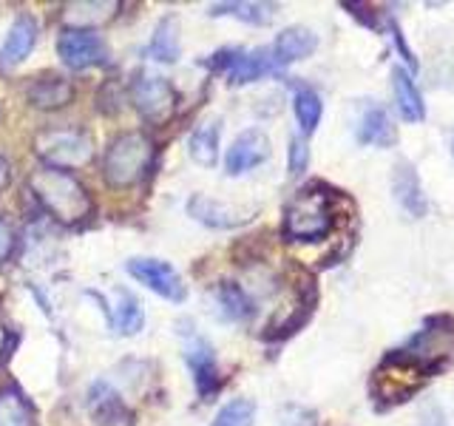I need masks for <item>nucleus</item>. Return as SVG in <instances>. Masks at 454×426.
Returning <instances> with one entry per match:
<instances>
[{"label":"nucleus","mask_w":454,"mask_h":426,"mask_svg":"<svg viewBox=\"0 0 454 426\" xmlns=\"http://www.w3.org/2000/svg\"><path fill=\"white\" fill-rule=\"evenodd\" d=\"M28 191L40 202V208L49 213L54 222H60L66 227L82 225L91 217V196L85 191V185L77 182L68 170H57V168H37L32 177H28Z\"/></svg>","instance_id":"obj_1"},{"label":"nucleus","mask_w":454,"mask_h":426,"mask_svg":"<svg viewBox=\"0 0 454 426\" xmlns=\"http://www.w3.org/2000/svg\"><path fill=\"white\" fill-rule=\"evenodd\" d=\"M335 225L333 196L324 188H304L284 210V236L293 241H321Z\"/></svg>","instance_id":"obj_2"},{"label":"nucleus","mask_w":454,"mask_h":426,"mask_svg":"<svg viewBox=\"0 0 454 426\" xmlns=\"http://www.w3.org/2000/svg\"><path fill=\"white\" fill-rule=\"evenodd\" d=\"M153 139L142 131H131L117 137L103 156V179L114 188H131L139 179H145L153 162Z\"/></svg>","instance_id":"obj_3"},{"label":"nucleus","mask_w":454,"mask_h":426,"mask_svg":"<svg viewBox=\"0 0 454 426\" xmlns=\"http://www.w3.org/2000/svg\"><path fill=\"white\" fill-rule=\"evenodd\" d=\"M397 359L418 367L423 375L437 373L440 367H446L454 355V319L434 316L426 321V327L406 341V347L395 350Z\"/></svg>","instance_id":"obj_4"},{"label":"nucleus","mask_w":454,"mask_h":426,"mask_svg":"<svg viewBox=\"0 0 454 426\" xmlns=\"http://www.w3.org/2000/svg\"><path fill=\"white\" fill-rule=\"evenodd\" d=\"M35 154L46 168L71 170L91 162L94 156V139L74 128H54V131H43L35 139Z\"/></svg>","instance_id":"obj_5"},{"label":"nucleus","mask_w":454,"mask_h":426,"mask_svg":"<svg viewBox=\"0 0 454 426\" xmlns=\"http://www.w3.org/2000/svg\"><path fill=\"white\" fill-rule=\"evenodd\" d=\"M210 68L222 71L236 85H245V83H255L264 75H273V71H278V63L273 60V51L270 49H253V51L222 49L210 57Z\"/></svg>","instance_id":"obj_6"},{"label":"nucleus","mask_w":454,"mask_h":426,"mask_svg":"<svg viewBox=\"0 0 454 426\" xmlns=\"http://www.w3.org/2000/svg\"><path fill=\"white\" fill-rule=\"evenodd\" d=\"M423 381H426V375L418 367L406 364L403 359H397V355L392 352V355H387V361H383V367L375 373L372 395L380 404L392 406V404L406 401L409 395H415Z\"/></svg>","instance_id":"obj_7"},{"label":"nucleus","mask_w":454,"mask_h":426,"mask_svg":"<svg viewBox=\"0 0 454 426\" xmlns=\"http://www.w3.org/2000/svg\"><path fill=\"white\" fill-rule=\"evenodd\" d=\"M131 99L139 117L151 125H165L176 111V91L165 77L139 75L131 85Z\"/></svg>","instance_id":"obj_8"},{"label":"nucleus","mask_w":454,"mask_h":426,"mask_svg":"<svg viewBox=\"0 0 454 426\" xmlns=\"http://www.w3.org/2000/svg\"><path fill=\"white\" fill-rule=\"evenodd\" d=\"M182 341H184V361H188L191 373H193V383L199 395L210 401L213 392L219 390V364H216V350L213 344L199 333H188L182 330Z\"/></svg>","instance_id":"obj_9"},{"label":"nucleus","mask_w":454,"mask_h":426,"mask_svg":"<svg viewBox=\"0 0 454 426\" xmlns=\"http://www.w3.org/2000/svg\"><path fill=\"white\" fill-rule=\"evenodd\" d=\"M125 270L131 273L139 284H145L156 296L168 298V302H184V281L174 267L162 259H128Z\"/></svg>","instance_id":"obj_10"},{"label":"nucleus","mask_w":454,"mask_h":426,"mask_svg":"<svg viewBox=\"0 0 454 426\" xmlns=\"http://www.w3.org/2000/svg\"><path fill=\"white\" fill-rule=\"evenodd\" d=\"M57 54L68 68H94L108 63V46L97 32H66L57 40Z\"/></svg>","instance_id":"obj_11"},{"label":"nucleus","mask_w":454,"mask_h":426,"mask_svg":"<svg viewBox=\"0 0 454 426\" xmlns=\"http://www.w3.org/2000/svg\"><path fill=\"white\" fill-rule=\"evenodd\" d=\"M85 409L97 426H134V412L108 381H94L85 395Z\"/></svg>","instance_id":"obj_12"},{"label":"nucleus","mask_w":454,"mask_h":426,"mask_svg":"<svg viewBox=\"0 0 454 426\" xmlns=\"http://www.w3.org/2000/svg\"><path fill=\"white\" fill-rule=\"evenodd\" d=\"M120 12V0H71V4H63L60 20L68 32H91V28L111 23Z\"/></svg>","instance_id":"obj_13"},{"label":"nucleus","mask_w":454,"mask_h":426,"mask_svg":"<svg viewBox=\"0 0 454 426\" xmlns=\"http://www.w3.org/2000/svg\"><path fill=\"white\" fill-rule=\"evenodd\" d=\"M267 156H270V139H267V134L259 131V128H250V131L239 134L233 139V146L227 148L224 170L231 177L247 174V170L259 168L267 160Z\"/></svg>","instance_id":"obj_14"},{"label":"nucleus","mask_w":454,"mask_h":426,"mask_svg":"<svg viewBox=\"0 0 454 426\" xmlns=\"http://www.w3.org/2000/svg\"><path fill=\"white\" fill-rule=\"evenodd\" d=\"M37 35H40L37 20L28 18V14H20V18L12 23L4 46H0V68H14L18 63H23L26 57L32 54Z\"/></svg>","instance_id":"obj_15"},{"label":"nucleus","mask_w":454,"mask_h":426,"mask_svg":"<svg viewBox=\"0 0 454 426\" xmlns=\"http://www.w3.org/2000/svg\"><path fill=\"white\" fill-rule=\"evenodd\" d=\"M316 46H318V37L312 35L307 26H290L276 37L270 51H273V60L281 68L293 60H304V57H309L312 51H316Z\"/></svg>","instance_id":"obj_16"},{"label":"nucleus","mask_w":454,"mask_h":426,"mask_svg":"<svg viewBox=\"0 0 454 426\" xmlns=\"http://www.w3.org/2000/svg\"><path fill=\"white\" fill-rule=\"evenodd\" d=\"M395 199H397V205L415 219L426 217V210H429V202H426V193L418 179V170L409 162H401L395 170Z\"/></svg>","instance_id":"obj_17"},{"label":"nucleus","mask_w":454,"mask_h":426,"mask_svg":"<svg viewBox=\"0 0 454 426\" xmlns=\"http://www.w3.org/2000/svg\"><path fill=\"white\" fill-rule=\"evenodd\" d=\"M28 103L40 111H57V108H66L71 99H74V85L68 80L60 77H51V80H37L28 85Z\"/></svg>","instance_id":"obj_18"},{"label":"nucleus","mask_w":454,"mask_h":426,"mask_svg":"<svg viewBox=\"0 0 454 426\" xmlns=\"http://www.w3.org/2000/svg\"><path fill=\"white\" fill-rule=\"evenodd\" d=\"M213 304H216V312L227 321H245L253 312V302L247 298V293L233 281H222L219 288H213Z\"/></svg>","instance_id":"obj_19"},{"label":"nucleus","mask_w":454,"mask_h":426,"mask_svg":"<svg viewBox=\"0 0 454 426\" xmlns=\"http://www.w3.org/2000/svg\"><path fill=\"white\" fill-rule=\"evenodd\" d=\"M188 213L196 219V222H202L207 227H236L245 222V217H239L236 210H231L227 205H219V202H213V199L202 196V193H196L188 199Z\"/></svg>","instance_id":"obj_20"},{"label":"nucleus","mask_w":454,"mask_h":426,"mask_svg":"<svg viewBox=\"0 0 454 426\" xmlns=\"http://www.w3.org/2000/svg\"><path fill=\"white\" fill-rule=\"evenodd\" d=\"M222 122L210 120L205 125H199L196 131L188 139V148H191V160L202 168H213L219 160V137H222Z\"/></svg>","instance_id":"obj_21"},{"label":"nucleus","mask_w":454,"mask_h":426,"mask_svg":"<svg viewBox=\"0 0 454 426\" xmlns=\"http://www.w3.org/2000/svg\"><path fill=\"white\" fill-rule=\"evenodd\" d=\"M358 142H364V146H378V148H387L395 142V125L389 120V114L372 106L369 108L361 122H358Z\"/></svg>","instance_id":"obj_22"},{"label":"nucleus","mask_w":454,"mask_h":426,"mask_svg":"<svg viewBox=\"0 0 454 426\" xmlns=\"http://www.w3.org/2000/svg\"><path fill=\"white\" fill-rule=\"evenodd\" d=\"M111 324L120 335H137L145 324V312L134 293H128L125 288H117V307L111 312Z\"/></svg>","instance_id":"obj_23"},{"label":"nucleus","mask_w":454,"mask_h":426,"mask_svg":"<svg viewBox=\"0 0 454 426\" xmlns=\"http://www.w3.org/2000/svg\"><path fill=\"white\" fill-rule=\"evenodd\" d=\"M0 426H35V406L18 387L0 390Z\"/></svg>","instance_id":"obj_24"},{"label":"nucleus","mask_w":454,"mask_h":426,"mask_svg":"<svg viewBox=\"0 0 454 426\" xmlns=\"http://www.w3.org/2000/svg\"><path fill=\"white\" fill-rule=\"evenodd\" d=\"M392 83H395V97H397V108L409 120V122H420L426 117V103L418 91V85L411 83V77L403 68L392 71Z\"/></svg>","instance_id":"obj_25"},{"label":"nucleus","mask_w":454,"mask_h":426,"mask_svg":"<svg viewBox=\"0 0 454 426\" xmlns=\"http://www.w3.org/2000/svg\"><path fill=\"white\" fill-rule=\"evenodd\" d=\"M213 18H236L253 26H264L273 20L276 6L273 4H216L210 6Z\"/></svg>","instance_id":"obj_26"},{"label":"nucleus","mask_w":454,"mask_h":426,"mask_svg":"<svg viewBox=\"0 0 454 426\" xmlns=\"http://www.w3.org/2000/svg\"><path fill=\"white\" fill-rule=\"evenodd\" d=\"M148 54L160 63H176L179 60V37H176V20L165 18L156 26V32L151 37Z\"/></svg>","instance_id":"obj_27"},{"label":"nucleus","mask_w":454,"mask_h":426,"mask_svg":"<svg viewBox=\"0 0 454 426\" xmlns=\"http://www.w3.org/2000/svg\"><path fill=\"white\" fill-rule=\"evenodd\" d=\"M293 108H295V120L301 125L304 134H312L321 122V114H324V106H321V97L307 89V85H298L295 89V99H293Z\"/></svg>","instance_id":"obj_28"},{"label":"nucleus","mask_w":454,"mask_h":426,"mask_svg":"<svg viewBox=\"0 0 454 426\" xmlns=\"http://www.w3.org/2000/svg\"><path fill=\"white\" fill-rule=\"evenodd\" d=\"M253 421H255V404L250 398H236V401L219 409V415L213 418L210 426H253Z\"/></svg>","instance_id":"obj_29"},{"label":"nucleus","mask_w":454,"mask_h":426,"mask_svg":"<svg viewBox=\"0 0 454 426\" xmlns=\"http://www.w3.org/2000/svg\"><path fill=\"white\" fill-rule=\"evenodd\" d=\"M309 162V148L301 137L290 139V174H304Z\"/></svg>","instance_id":"obj_30"},{"label":"nucleus","mask_w":454,"mask_h":426,"mask_svg":"<svg viewBox=\"0 0 454 426\" xmlns=\"http://www.w3.org/2000/svg\"><path fill=\"white\" fill-rule=\"evenodd\" d=\"M14 248H18V236H14L12 225L4 217H0V264L12 259Z\"/></svg>","instance_id":"obj_31"},{"label":"nucleus","mask_w":454,"mask_h":426,"mask_svg":"<svg viewBox=\"0 0 454 426\" xmlns=\"http://www.w3.org/2000/svg\"><path fill=\"white\" fill-rule=\"evenodd\" d=\"M12 333H9V327L0 321V361H6L9 359V350H12Z\"/></svg>","instance_id":"obj_32"},{"label":"nucleus","mask_w":454,"mask_h":426,"mask_svg":"<svg viewBox=\"0 0 454 426\" xmlns=\"http://www.w3.org/2000/svg\"><path fill=\"white\" fill-rule=\"evenodd\" d=\"M9 179H12V170H9V162L4 160V154H0V191L6 188L9 185Z\"/></svg>","instance_id":"obj_33"},{"label":"nucleus","mask_w":454,"mask_h":426,"mask_svg":"<svg viewBox=\"0 0 454 426\" xmlns=\"http://www.w3.org/2000/svg\"><path fill=\"white\" fill-rule=\"evenodd\" d=\"M451 148H454V142H451Z\"/></svg>","instance_id":"obj_34"}]
</instances>
